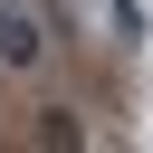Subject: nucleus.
Listing matches in <instances>:
<instances>
[{
    "label": "nucleus",
    "mask_w": 153,
    "mask_h": 153,
    "mask_svg": "<svg viewBox=\"0 0 153 153\" xmlns=\"http://www.w3.org/2000/svg\"><path fill=\"white\" fill-rule=\"evenodd\" d=\"M115 38H134V48L153 38V19H143V0H115Z\"/></svg>",
    "instance_id": "obj_2"
},
{
    "label": "nucleus",
    "mask_w": 153,
    "mask_h": 153,
    "mask_svg": "<svg viewBox=\"0 0 153 153\" xmlns=\"http://www.w3.org/2000/svg\"><path fill=\"white\" fill-rule=\"evenodd\" d=\"M48 57V19L29 0H0V67H38Z\"/></svg>",
    "instance_id": "obj_1"
}]
</instances>
